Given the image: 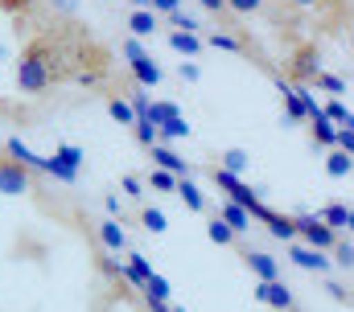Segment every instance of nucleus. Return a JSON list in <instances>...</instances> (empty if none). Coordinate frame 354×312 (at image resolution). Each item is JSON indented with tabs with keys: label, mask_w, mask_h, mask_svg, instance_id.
I'll return each mask as SVG.
<instances>
[{
	"label": "nucleus",
	"mask_w": 354,
	"mask_h": 312,
	"mask_svg": "<svg viewBox=\"0 0 354 312\" xmlns=\"http://www.w3.org/2000/svg\"><path fill=\"white\" fill-rule=\"evenodd\" d=\"M12 78H17V86H21L25 95H41V90H50V86L58 82V70H54V41H50L46 29L25 41V50H21V58H17V66H12Z\"/></svg>",
	"instance_id": "f257e3e1"
},
{
	"label": "nucleus",
	"mask_w": 354,
	"mask_h": 312,
	"mask_svg": "<svg viewBox=\"0 0 354 312\" xmlns=\"http://www.w3.org/2000/svg\"><path fill=\"white\" fill-rule=\"evenodd\" d=\"M120 50L132 58V62H128V70H132V78H136V86H157V82H161V66L145 54V46H140L136 37H124V41H120Z\"/></svg>",
	"instance_id": "f03ea898"
},
{
	"label": "nucleus",
	"mask_w": 354,
	"mask_h": 312,
	"mask_svg": "<svg viewBox=\"0 0 354 312\" xmlns=\"http://www.w3.org/2000/svg\"><path fill=\"white\" fill-rule=\"evenodd\" d=\"M297 238H305V246L326 251V255L338 246V231H330L317 214H297Z\"/></svg>",
	"instance_id": "7ed1b4c3"
},
{
	"label": "nucleus",
	"mask_w": 354,
	"mask_h": 312,
	"mask_svg": "<svg viewBox=\"0 0 354 312\" xmlns=\"http://www.w3.org/2000/svg\"><path fill=\"white\" fill-rule=\"evenodd\" d=\"M0 193H4V197H25V193H33V173L21 168L12 156H0Z\"/></svg>",
	"instance_id": "20e7f679"
},
{
	"label": "nucleus",
	"mask_w": 354,
	"mask_h": 312,
	"mask_svg": "<svg viewBox=\"0 0 354 312\" xmlns=\"http://www.w3.org/2000/svg\"><path fill=\"white\" fill-rule=\"evenodd\" d=\"M256 300H260V304H268V309H276V312H297V304H292V288H288L284 280L256 284Z\"/></svg>",
	"instance_id": "39448f33"
},
{
	"label": "nucleus",
	"mask_w": 354,
	"mask_h": 312,
	"mask_svg": "<svg viewBox=\"0 0 354 312\" xmlns=\"http://www.w3.org/2000/svg\"><path fill=\"white\" fill-rule=\"evenodd\" d=\"M288 259H292L301 271H317V275H326V271H330L326 251H313V246H305V242H288Z\"/></svg>",
	"instance_id": "423d86ee"
},
{
	"label": "nucleus",
	"mask_w": 354,
	"mask_h": 312,
	"mask_svg": "<svg viewBox=\"0 0 354 312\" xmlns=\"http://www.w3.org/2000/svg\"><path fill=\"white\" fill-rule=\"evenodd\" d=\"M4 156H12L21 168H29V173H50V156H37L29 144H21L17 136L12 140H4Z\"/></svg>",
	"instance_id": "0eeeda50"
},
{
	"label": "nucleus",
	"mask_w": 354,
	"mask_h": 312,
	"mask_svg": "<svg viewBox=\"0 0 354 312\" xmlns=\"http://www.w3.org/2000/svg\"><path fill=\"white\" fill-rule=\"evenodd\" d=\"M95 238L103 242V251H107V255H120V251H128V231H124V222H115V218H103V222H95Z\"/></svg>",
	"instance_id": "6e6552de"
},
{
	"label": "nucleus",
	"mask_w": 354,
	"mask_h": 312,
	"mask_svg": "<svg viewBox=\"0 0 354 312\" xmlns=\"http://www.w3.org/2000/svg\"><path fill=\"white\" fill-rule=\"evenodd\" d=\"M243 263H248V271H252L260 284H272V280H280V263H276L268 251H243Z\"/></svg>",
	"instance_id": "1a4fd4ad"
},
{
	"label": "nucleus",
	"mask_w": 354,
	"mask_h": 312,
	"mask_svg": "<svg viewBox=\"0 0 354 312\" xmlns=\"http://www.w3.org/2000/svg\"><path fill=\"white\" fill-rule=\"evenodd\" d=\"M260 222L268 226V234H272V238H280V242H297V218H288V214H276L272 206H264Z\"/></svg>",
	"instance_id": "9d476101"
},
{
	"label": "nucleus",
	"mask_w": 354,
	"mask_h": 312,
	"mask_svg": "<svg viewBox=\"0 0 354 312\" xmlns=\"http://www.w3.org/2000/svg\"><path fill=\"white\" fill-rule=\"evenodd\" d=\"M153 280V263L140 255V251H128V263H124V284H132V288H140L145 292V284Z\"/></svg>",
	"instance_id": "9b49d317"
},
{
	"label": "nucleus",
	"mask_w": 354,
	"mask_h": 312,
	"mask_svg": "<svg viewBox=\"0 0 354 312\" xmlns=\"http://www.w3.org/2000/svg\"><path fill=\"white\" fill-rule=\"evenodd\" d=\"M322 70V62H317V50L313 46H301L297 54H292V78H301V82H313Z\"/></svg>",
	"instance_id": "f8f14e48"
},
{
	"label": "nucleus",
	"mask_w": 354,
	"mask_h": 312,
	"mask_svg": "<svg viewBox=\"0 0 354 312\" xmlns=\"http://www.w3.org/2000/svg\"><path fill=\"white\" fill-rule=\"evenodd\" d=\"M149 156H153V164H157V168L174 173L177 181H181V177H189V164H185V160L174 153V148H165V144H153V148H149Z\"/></svg>",
	"instance_id": "ddd939ff"
},
{
	"label": "nucleus",
	"mask_w": 354,
	"mask_h": 312,
	"mask_svg": "<svg viewBox=\"0 0 354 312\" xmlns=\"http://www.w3.org/2000/svg\"><path fill=\"white\" fill-rule=\"evenodd\" d=\"M218 218H223V222H227V226H231L235 234H248L252 226H256V222H252V214H248L243 206H235V202H227V197L218 202Z\"/></svg>",
	"instance_id": "4468645a"
},
{
	"label": "nucleus",
	"mask_w": 354,
	"mask_h": 312,
	"mask_svg": "<svg viewBox=\"0 0 354 312\" xmlns=\"http://www.w3.org/2000/svg\"><path fill=\"white\" fill-rule=\"evenodd\" d=\"M157 25H161V17H157L153 8H132V12H128V29H132L136 37H153Z\"/></svg>",
	"instance_id": "2eb2a0df"
},
{
	"label": "nucleus",
	"mask_w": 354,
	"mask_h": 312,
	"mask_svg": "<svg viewBox=\"0 0 354 312\" xmlns=\"http://www.w3.org/2000/svg\"><path fill=\"white\" fill-rule=\"evenodd\" d=\"M202 41H206V46H214V50H227V54H252V46H248L243 37H235V33H223V29L206 33Z\"/></svg>",
	"instance_id": "dca6fc26"
},
{
	"label": "nucleus",
	"mask_w": 354,
	"mask_h": 312,
	"mask_svg": "<svg viewBox=\"0 0 354 312\" xmlns=\"http://www.w3.org/2000/svg\"><path fill=\"white\" fill-rule=\"evenodd\" d=\"M174 193L185 202V210H194V214H206V193H202V189H198L189 177H181V181H177Z\"/></svg>",
	"instance_id": "f3484780"
},
{
	"label": "nucleus",
	"mask_w": 354,
	"mask_h": 312,
	"mask_svg": "<svg viewBox=\"0 0 354 312\" xmlns=\"http://www.w3.org/2000/svg\"><path fill=\"white\" fill-rule=\"evenodd\" d=\"M206 238H210V242H218V246H239V234L231 231V226H227L218 214L206 222Z\"/></svg>",
	"instance_id": "a211bd4d"
},
{
	"label": "nucleus",
	"mask_w": 354,
	"mask_h": 312,
	"mask_svg": "<svg viewBox=\"0 0 354 312\" xmlns=\"http://www.w3.org/2000/svg\"><path fill=\"white\" fill-rule=\"evenodd\" d=\"M107 115H111L115 124H124V128H132V124H136V115H132V103H128L124 95H107Z\"/></svg>",
	"instance_id": "6ab92c4d"
},
{
	"label": "nucleus",
	"mask_w": 354,
	"mask_h": 312,
	"mask_svg": "<svg viewBox=\"0 0 354 312\" xmlns=\"http://www.w3.org/2000/svg\"><path fill=\"white\" fill-rule=\"evenodd\" d=\"M309 132H313V140L322 144V148H334L338 144V128L326 119V115H317V119H309Z\"/></svg>",
	"instance_id": "aec40b11"
},
{
	"label": "nucleus",
	"mask_w": 354,
	"mask_h": 312,
	"mask_svg": "<svg viewBox=\"0 0 354 312\" xmlns=\"http://www.w3.org/2000/svg\"><path fill=\"white\" fill-rule=\"evenodd\" d=\"M169 46H174L177 54H189V58H194V54H202L206 41H202L198 33H181V29H174V33H169Z\"/></svg>",
	"instance_id": "412c9836"
},
{
	"label": "nucleus",
	"mask_w": 354,
	"mask_h": 312,
	"mask_svg": "<svg viewBox=\"0 0 354 312\" xmlns=\"http://www.w3.org/2000/svg\"><path fill=\"white\" fill-rule=\"evenodd\" d=\"M330 231H346V222H351V206H342V202H334V206H326L322 214H317Z\"/></svg>",
	"instance_id": "4be33fe9"
},
{
	"label": "nucleus",
	"mask_w": 354,
	"mask_h": 312,
	"mask_svg": "<svg viewBox=\"0 0 354 312\" xmlns=\"http://www.w3.org/2000/svg\"><path fill=\"white\" fill-rule=\"evenodd\" d=\"M248 164H252V156L243 153V148H227V153L218 156V168H223V173H231V177H239Z\"/></svg>",
	"instance_id": "5701e85b"
},
{
	"label": "nucleus",
	"mask_w": 354,
	"mask_h": 312,
	"mask_svg": "<svg viewBox=\"0 0 354 312\" xmlns=\"http://www.w3.org/2000/svg\"><path fill=\"white\" fill-rule=\"evenodd\" d=\"M177 115H181V111H177V103H149V124H153L157 132H161L169 119H177Z\"/></svg>",
	"instance_id": "b1692460"
},
{
	"label": "nucleus",
	"mask_w": 354,
	"mask_h": 312,
	"mask_svg": "<svg viewBox=\"0 0 354 312\" xmlns=\"http://www.w3.org/2000/svg\"><path fill=\"white\" fill-rule=\"evenodd\" d=\"M140 226L149 234H165L169 231V222H165V214L157 210V206H140Z\"/></svg>",
	"instance_id": "393cba45"
},
{
	"label": "nucleus",
	"mask_w": 354,
	"mask_h": 312,
	"mask_svg": "<svg viewBox=\"0 0 354 312\" xmlns=\"http://www.w3.org/2000/svg\"><path fill=\"white\" fill-rule=\"evenodd\" d=\"M354 168V156H346L342 148H330V156H326V173L330 177H346Z\"/></svg>",
	"instance_id": "a878e982"
},
{
	"label": "nucleus",
	"mask_w": 354,
	"mask_h": 312,
	"mask_svg": "<svg viewBox=\"0 0 354 312\" xmlns=\"http://www.w3.org/2000/svg\"><path fill=\"white\" fill-rule=\"evenodd\" d=\"M165 140H189V124L177 115V119H169L161 132H157V144H165Z\"/></svg>",
	"instance_id": "bb28decb"
},
{
	"label": "nucleus",
	"mask_w": 354,
	"mask_h": 312,
	"mask_svg": "<svg viewBox=\"0 0 354 312\" xmlns=\"http://www.w3.org/2000/svg\"><path fill=\"white\" fill-rule=\"evenodd\" d=\"M145 300H169V280L153 271V280L145 284Z\"/></svg>",
	"instance_id": "cd10ccee"
},
{
	"label": "nucleus",
	"mask_w": 354,
	"mask_h": 312,
	"mask_svg": "<svg viewBox=\"0 0 354 312\" xmlns=\"http://www.w3.org/2000/svg\"><path fill=\"white\" fill-rule=\"evenodd\" d=\"M54 156H58L66 168H83V160H87V156H83V148H75V144H58V148H54Z\"/></svg>",
	"instance_id": "c85d7f7f"
},
{
	"label": "nucleus",
	"mask_w": 354,
	"mask_h": 312,
	"mask_svg": "<svg viewBox=\"0 0 354 312\" xmlns=\"http://www.w3.org/2000/svg\"><path fill=\"white\" fill-rule=\"evenodd\" d=\"M322 90H330V95H346V78H338V75H330V70H317V78H313Z\"/></svg>",
	"instance_id": "c756f323"
},
{
	"label": "nucleus",
	"mask_w": 354,
	"mask_h": 312,
	"mask_svg": "<svg viewBox=\"0 0 354 312\" xmlns=\"http://www.w3.org/2000/svg\"><path fill=\"white\" fill-rule=\"evenodd\" d=\"M132 136H136V144H145V148L157 144V128H153L149 119H136V124H132Z\"/></svg>",
	"instance_id": "7c9ffc66"
},
{
	"label": "nucleus",
	"mask_w": 354,
	"mask_h": 312,
	"mask_svg": "<svg viewBox=\"0 0 354 312\" xmlns=\"http://www.w3.org/2000/svg\"><path fill=\"white\" fill-rule=\"evenodd\" d=\"M149 185H153V189H161V193H174L177 177H174V173H165V168H153V173H149Z\"/></svg>",
	"instance_id": "2f4dec72"
},
{
	"label": "nucleus",
	"mask_w": 354,
	"mask_h": 312,
	"mask_svg": "<svg viewBox=\"0 0 354 312\" xmlns=\"http://www.w3.org/2000/svg\"><path fill=\"white\" fill-rule=\"evenodd\" d=\"M322 115H326V119H330L334 128H342V124L351 119V111H346V103H338V99H334V103H326V107H322Z\"/></svg>",
	"instance_id": "473e14b6"
},
{
	"label": "nucleus",
	"mask_w": 354,
	"mask_h": 312,
	"mask_svg": "<svg viewBox=\"0 0 354 312\" xmlns=\"http://www.w3.org/2000/svg\"><path fill=\"white\" fill-rule=\"evenodd\" d=\"M227 8H231V12H239V17H252V12H260V8H264V0H227Z\"/></svg>",
	"instance_id": "72a5a7b5"
},
{
	"label": "nucleus",
	"mask_w": 354,
	"mask_h": 312,
	"mask_svg": "<svg viewBox=\"0 0 354 312\" xmlns=\"http://www.w3.org/2000/svg\"><path fill=\"white\" fill-rule=\"evenodd\" d=\"M334 259H338L342 267H354V242H346V238H338V246H334Z\"/></svg>",
	"instance_id": "f704fd0d"
},
{
	"label": "nucleus",
	"mask_w": 354,
	"mask_h": 312,
	"mask_svg": "<svg viewBox=\"0 0 354 312\" xmlns=\"http://www.w3.org/2000/svg\"><path fill=\"white\" fill-rule=\"evenodd\" d=\"M120 185H124V193H128L132 202H140V197H145V181H140V177H124Z\"/></svg>",
	"instance_id": "c9c22d12"
},
{
	"label": "nucleus",
	"mask_w": 354,
	"mask_h": 312,
	"mask_svg": "<svg viewBox=\"0 0 354 312\" xmlns=\"http://www.w3.org/2000/svg\"><path fill=\"white\" fill-rule=\"evenodd\" d=\"M0 8H4V12H12V17H21V12H29V8H33V0H0Z\"/></svg>",
	"instance_id": "e433bc0d"
},
{
	"label": "nucleus",
	"mask_w": 354,
	"mask_h": 312,
	"mask_svg": "<svg viewBox=\"0 0 354 312\" xmlns=\"http://www.w3.org/2000/svg\"><path fill=\"white\" fill-rule=\"evenodd\" d=\"M334 148H342L346 156H354V132L351 128H338V144H334Z\"/></svg>",
	"instance_id": "4c0bfd02"
},
{
	"label": "nucleus",
	"mask_w": 354,
	"mask_h": 312,
	"mask_svg": "<svg viewBox=\"0 0 354 312\" xmlns=\"http://www.w3.org/2000/svg\"><path fill=\"white\" fill-rule=\"evenodd\" d=\"M149 8H153V12H165V17H169V12H177V8H181V0H149Z\"/></svg>",
	"instance_id": "58836bf2"
},
{
	"label": "nucleus",
	"mask_w": 354,
	"mask_h": 312,
	"mask_svg": "<svg viewBox=\"0 0 354 312\" xmlns=\"http://www.w3.org/2000/svg\"><path fill=\"white\" fill-rule=\"evenodd\" d=\"M181 78H185V82H198V78H202V70H198L194 62H181Z\"/></svg>",
	"instance_id": "ea45409f"
},
{
	"label": "nucleus",
	"mask_w": 354,
	"mask_h": 312,
	"mask_svg": "<svg viewBox=\"0 0 354 312\" xmlns=\"http://www.w3.org/2000/svg\"><path fill=\"white\" fill-rule=\"evenodd\" d=\"M206 12H227V0H198Z\"/></svg>",
	"instance_id": "a19ab883"
},
{
	"label": "nucleus",
	"mask_w": 354,
	"mask_h": 312,
	"mask_svg": "<svg viewBox=\"0 0 354 312\" xmlns=\"http://www.w3.org/2000/svg\"><path fill=\"white\" fill-rule=\"evenodd\" d=\"M292 4H297V8H322L326 0H292Z\"/></svg>",
	"instance_id": "79ce46f5"
},
{
	"label": "nucleus",
	"mask_w": 354,
	"mask_h": 312,
	"mask_svg": "<svg viewBox=\"0 0 354 312\" xmlns=\"http://www.w3.org/2000/svg\"><path fill=\"white\" fill-rule=\"evenodd\" d=\"M54 4H58L62 12H75V0H54Z\"/></svg>",
	"instance_id": "37998d69"
},
{
	"label": "nucleus",
	"mask_w": 354,
	"mask_h": 312,
	"mask_svg": "<svg viewBox=\"0 0 354 312\" xmlns=\"http://www.w3.org/2000/svg\"><path fill=\"white\" fill-rule=\"evenodd\" d=\"M346 231H351V234H354V206H351V222H346Z\"/></svg>",
	"instance_id": "c03bdc74"
},
{
	"label": "nucleus",
	"mask_w": 354,
	"mask_h": 312,
	"mask_svg": "<svg viewBox=\"0 0 354 312\" xmlns=\"http://www.w3.org/2000/svg\"><path fill=\"white\" fill-rule=\"evenodd\" d=\"M351 50H354V29H351Z\"/></svg>",
	"instance_id": "a18cd8bd"
},
{
	"label": "nucleus",
	"mask_w": 354,
	"mask_h": 312,
	"mask_svg": "<svg viewBox=\"0 0 354 312\" xmlns=\"http://www.w3.org/2000/svg\"><path fill=\"white\" fill-rule=\"evenodd\" d=\"M169 312H185V309H169Z\"/></svg>",
	"instance_id": "49530a36"
},
{
	"label": "nucleus",
	"mask_w": 354,
	"mask_h": 312,
	"mask_svg": "<svg viewBox=\"0 0 354 312\" xmlns=\"http://www.w3.org/2000/svg\"><path fill=\"white\" fill-rule=\"evenodd\" d=\"M0 54H4V46H0Z\"/></svg>",
	"instance_id": "de8ad7c7"
}]
</instances>
